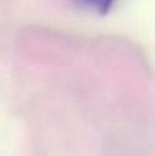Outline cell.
Segmentation results:
<instances>
[{"label":"cell","mask_w":155,"mask_h":156,"mask_svg":"<svg viewBox=\"0 0 155 156\" xmlns=\"http://www.w3.org/2000/svg\"><path fill=\"white\" fill-rule=\"evenodd\" d=\"M77 2L98 14H107L114 4V0H77Z\"/></svg>","instance_id":"obj_1"}]
</instances>
